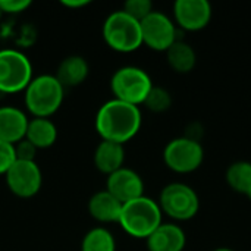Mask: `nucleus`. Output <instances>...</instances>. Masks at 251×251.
<instances>
[{"label": "nucleus", "instance_id": "1", "mask_svg": "<svg viewBox=\"0 0 251 251\" xmlns=\"http://www.w3.org/2000/svg\"><path fill=\"white\" fill-rule=\"evenodd\" d=\"M141 110L138 106L112 99L97 110L94 125L97 134L104 141L125 144L141 129Z\"/></svg>", "mask_w": 251, "mask_h": 251}, {"label": "nucleus", "instance_id": "2", "mask_svg": "<svg viewBox=\"0 0 251 251\" xmlns=\"http://www.w3.org/2000/svg\"><path fill=\"white\" fill-rule=\"evenodd\" d=\"M163 213L156 200L150 197H138L122 204L118 224L132 238L147 240L162 224Z\"/></svg>", "mask_w": 251, "mask_h": 251}, {"label": "nucleus", "instance_id": "3", "mask_svg": "<svg viewBox=\"0 0 251 251\" xmlns=\"http://www.w3.org/2000/svg\"><path fill=\"white\" fill-rule=\"evenodd\" d=\"M65 99V88L54 75H38L24 90V101L32 118H50Z\"/></svg>", "mask_w": 251, "mask_h": 251}, {"label": "nucleus", "instance_id": "4", "mask_svg": "<svg viewBox=\"0 0 251 251\" xmlns=\"http://www.w3.org/2000/svg\"><path fill=\"white\" fill-rule=\"evenodd\" d=\"M103 38L118 53H132L143 46L141 25L122 9L112 12L103 22Z\"/></svg>", "mask_w": 251, "mask_h": 251}, {"label": "nucleus", "instance_id": "5", "mask_svg": "<svg viewBox=\"0 0 251 251\" xmlns=\"http://www.w3.org/2000/svg\"><path fill=\"white\" fill-rule=\"evenodd\" d=\"M153 88V81L150 75L138 66H122L119 68L110 79V90L113 99L141 106Z\"/></svg>", "mask_w": 251, "mask_h": 251}, {"label": "nucleus", "instance_id": "6", "mask_svg": "<svg viewBox=\"0 0 251 251\" xmlns=\"http://www.w3.org/2000/svg\"><path fill=\"white\" fill-rule=\"evenodd\" d=\"M163 215L175 222L193 219L200 209V200L194 188L184 182H171L160 191L157 201Z\"/></svg>", "mask_w": 251, "mask_h": 251}, {"label": "nucleus", "instance_id": "7", "mask_svg": "<svg viewBox=\"0 0 251 251\" xmlns=\"http://www.w3.org/2000/svg\"><path fill=\"white\" fill-rule=\"evenodd\" d=\"M32 78V65L26 54L15 49L0 50V93L24 91Z\"/></svg>", "mask_w": 251, "mask_h": 251}, {"label": "nucleus", "instance_id": "8", "mask_svg": "<svg viewBox=\"0 0 251 251\" xmlns=\"http://www.w3.org/2000/svg\"><path fill=\"white\" fill-rule=\"evenodd\" d=\"M204 160V149L201 143L178 137L171 140L163 149V162L168 169L175 174L196 172Z\"/></svg>", "mask_w": 251, "mask_h": 251}, {"label": "nucleus", "instance_id": "9", "mask_svg": "<svg viewBox=\"0 0 251 251\" xmlns=\"http://www.w3.org/2000/svg\"><path fill=\"white\" fill-rule=\"evenodd\" d=\"M143 44L154 51H166L178 38V26L166 13L153 10L141 22Z\"/></svg>", "mask_w": 251, "mask_h": 251}, {"label": "nucleus", "instance_id": "10", "mask_svg": "<svg viewBox=\"0 0 251 251\" xmlns=\"http://www.w3.org/2000/svg\"><path fill=\"white\" fill-rule=\"evenodd\" d=\"M9 191L19 199H31L38 194L43 185V174L37 162L15 160L4 174Z\"/></svg>", "mask_w": 251, "mask_h": 251}, {"label": "nucleus", "instance_id": "11", "mask_svg": "<svg viewBox=\"0 0 251 251\" xmlns=\"http://www.w3.org/2000/svg\"><path fill=\"white\" fill-rule=\"evenodd\" d=\"M212 19V4L207 0H176L174 22L184 31H200Z\"/></svg>", "mask_w": 251, "mask_h": 251}, {"label": "nucleus", "instance_id": "12", "mask_svg": "<svg viewBox=\"0 0 251 251\" xmlns=\"http://www.w3.org/2000/svg\"><path fill=\"white\" fill-rule=\"evenodd\" d=\"M106 191L125 204L144 196V181L134 169L124 166L106 178Z\"/></svg>", "mask_w": 251, "mask_h": 251}, {"label": "nucleus", "instance_id": "13", "mask_svg": "<svg viewBox=\"0 0 251 251\" xmlns=\"http://www.w3.org/2000/svg\"><path fill=\"white\" fill-rule=\"evenodd\" d=\"M26 113L15 106L0 107V141L15 146L25 138L28 126Z\"/></svg>", "mask_w": 251, "mask_h": 251}, {"label": "nucleus", "instance_id": "14", "mask_svg": "<svg viewBox=\"0 0 251 251\" xmlns=\"http://www.w3.org/2000/svg\"><path fill=\"white\" fill-rule=\"evenodd\" d=\"M146 243L149 251H184L187 235L178 224H162Z\"/></svg>", "mask_w": 251, "mask_h": 251}, {"label": "nucleus", "instance_id": "15", "mask_svg": "<svg viewBox=\"0 0 251 251\" xmlns=\"http://www.w3.org/2000/svg\"><path fill=\"white\" fill-rule=\"evenodd\" d=\"M93 160H94V166L97 168V171L109 176L110 174L124 168L125 149L122 144L101 140L94 150Z\"/></svg>", "mask_w": 251, "mask_h": 251}, {"label": "nucleus", "instance_id": "16", "mask_svg": "<svg viewBox=\"0 0 251 251\" xmlns=\"http://www.w3.org/2000/svg\"><path fill=\"white\" fill-rule=\"evenodd\" d=\"M122 210V203L116 200L109 191H97L88 200V213L90 216L101 224L118 222Z\"/></svg>", "mask_w": 251, "mask_h": 251}, {"label": "nucleus", "instance_id": "17", "mask_svg": "<svg viewBox=\"0 0 251 251\" xmlns=\"http://www.w3.org/2000/svg\"><path fill=\"white\" fill-rule=\"evenodd\" d=\"M90 74V66L85 57L79 54H71L65 57L54 74L63 88H74L81 85Z\"/></svg>", "mask_w": 251, "mask_h": 251}, {"label": "nucleus", "instance_id": "18", "mask_svg": "<svg viewBox=\"0 0 251 251\" xmlns=\"http://www.w3.org/2000/svg\"><path fill=\"white\" fill-rule=\"evenodd\" d=\"M25 140L37 150L49 149L57 140V128L50 118H32L28 121Z\"/></svg>", "mask_w": 251, "mask_h": 251}, {"label": "nucleus", "instance_id": "19", "mask_svg": "<svg viewBox=\"0 0 251 251\" xmlns=\"http://www.w3.org/2000/svg\"><path fill=\"white\" fill-rule=\"evenodd\" d=\"M165 53L168 65L176 74H190L197 63L194 47L184 40H176Z\"/></svg>", "mask_w": 251, "mask_h": 251}, {"label": "nucleus", "instance_id": "20", "mask_svg": "<svg viewBox=\"0 0 251 251\" xmlns=\"http://www.w3.org/2000/svg\"><path fill=\"white\" fill-rule=\"evenodd\" d=\"M225 179L231 190L251 200V162L238 160L231 163L226 169Z\"/></svg>", "mask_w": 251, "mask_h": 251}, {"label": "nucleus", "instance_id": "21", "mask_svg": "<svg viewBox=\"0 0 251 251\" xmlns=\"http://www.w3.org/2000/svg\"><path fill=\"white\" fill-rule=\"evenodd\" d=\"M81 251H116V240L109 229L97 226L84 235Z\"/></svg>", "mask_w": 251, "mask_h": 251}, {"label": "nucleus", "instance_id": "22", "mask_svg": "<svg viewBox=\"0 0 251 251\" xmlns=\"http://www.w3.org/2000/svg\"><path fill=\"white\" fill-rule=\"evenodd\" d=\"M143 104L150 112H153V113H163V112L171 109V106H172V96H171V93L166 88L153 85V88L150 90V93L146 97Z\"/></svg>", "mask_w": 251, "mask_h": 251}, {"label": "nucleus", "instance_id": "23", "mask_svg": "<svg viewBox=\"0 0 251 251\" xmlns=\"http://www.w3.org/2000/svg\"><path fill=\"white\" fill-rule=\"evenodd\" d=\"M122 10L125 13H128L131 18L137 19L138 22H141L144 18H147L154 9H153V3L150 0H126L124 3Z\"/></svg>", "mask_w": 251, "mask_h": 251}, {"label": "nucleus", "instance_id": "24", "mask_svg": "<svg viewBox=\"0 0 251 251\" xmlns=\"http://www.w3.org/2000/svg\"><path fill=\"white\" fill-rule=\"evenodd\" d=\"M15 147L4 141H0V175H4L9 168L15 163Z\"/></svg>", "mask_w": 251, "mask_h": 251}, {"label": "nucleus", "instance_id": "25", "mask_svg": "<svg viewBox=\"0 0 251 251\" xmlns=\"http://www.w3.org/2000/svg\"><path fill=\"white\" fill-rule=\"evenodd\" d=\"M15 156L16 160H25V162H35L37 156V149L28 141V140H21L15 146Z\"/></svg>", "mask_w": 251, "mask_h": 251}, {"label": "nucleus", "instance_id": "26", "mask_svg": "<svg viewBox=\"0 0 251 251\" xmlns=\"http://www.w3.org/2000/svg\"><path fill=\"white\" fill-rule=\"evenodd\" d=\"M31 6V0H0V9L3 13L18 15L25 12Z\"/></svg>", "mask_w": 251, "mask_h": 251}, {"label": "nucleus", "instance_id": "27", "mask_svg": "<svg viewBox=\"0 0 251 251\" xmlns=\"http://www.w3.org/2000/svg\"><path fill=\"white\" fill-rule=\"evenodd\" d=\"M90 3H91L90 0H62V4L65 7H69V9H79V7H84Z\"/></svg>", "mask_w": 251, "mask_h": 251}, {"label": "nucleus", "instance_id": "28", "mask_svg": "<svg viewBox=\"0 0 251 251\" xmlns=\"http://www.w3.org/2000/svg\"><path fill=\"white\" fill-rule=\"evenodd\" d=\"M213 251H234L232 249H229V247H219V249H216V250Z\"/></svg>", "mask_w": 251, "mask_h": 251}, {"label": "nucleus", "instance_id": "29", "mask_svg": "<svg viewBox=\"0 0 251 251\" xmlns=\"http://www.w3.org/2000/svg\"><path fill=\"white\" fill-rule=\"evenodd\" d=\"M1 16H3V12H1V9H0V19H1Z\"/></svg>", "mask_w": 251, "mask_h": 251}]
</instances>
